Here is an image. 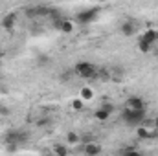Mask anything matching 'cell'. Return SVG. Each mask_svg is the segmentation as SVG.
Instances as JSON below:
<instances>
[{
	"label": "cell",
	"mask_w": 158,
	"mask_h": 156,
	"mask_svg": "<svg viewBox=\"0 0 158 156\" xmlns=\"http://www.w3.org/2000/svg\"><path fill=\"white\" fill-rule=\"evenodd\" d=\"M98 66L96 64H92V63H88V61H79L77 64L74 66V76H77L81 79H86V81H94V79H98Z\"/></svg>",
	"instance_id": "1"
},
{
	"label": "cell",
	"mask_w": 158,
	"mask_h": 156,
	"mask_svg": "<svg viewBox=\"0 0 158 156\" xmlns=\"http://www.w3.org/2000/svg\"><path fill=\"white\" fill-rule=\"evenodd\" d=\"M147 117L145 109H123L121 110V121L129 127H138Z\"/></svg>",
	"instance_id": "2"
},
{
	"label": "cell",
	"mask_w": 158,
	"mask_h": 156,
	"mask_svg": "<svg viewBox=\"0 0 158 156\" xmlns=\"http://www.w3.org/2000/svg\"><path fill=\"white\" fill-rule=\"evenodd\" d=\"M30 134L22 129H9L6 134H4V143H13V145H24L28 142Z\"/></svg>",
	"instance_id": "3"
},
{
	"label": "cell",
	"mask_w": 158,
	"mask_h": 156,
	"mask_svg": "<svg viewBox=\"0 0 158 156\" xmlns=\"http://www.w3.org/2000/svg\"><path fill=\"white\" fill-rule=\"evenodd\" d=\"M98 17H99V9L98 7L83 9V11H79L77 15H76V22H77L79 26H88L94 20H98Z\"/></svg>",
	"instance_id": "4"
},
{
	"label": "cell",
	"mask_w": 158,
	"mask_h": 156,
	"mask_svg": "<svg viewBox=\"0 0 158 156\" xmlns=\"http://www.w3.org/2000/svg\"><path fill=\"white\" fill-rule=\"evenodd\" d=\"M112 112H114V105L109 103V101H103V105L94 112V117H96L98 121H107L109 117L112 116Z\"/></svg>",
	"instance_id": "5"
},
{
	"label": "cell",
	"mask_w": 158,
	"mask_h": 156,
	"mask_svg": "<svg viewBox=\"0 0 158 156\" xmlns=\"http://www.w3.org/2000/svg\"><path fill=\"white\" fill-rule=\"evenodd\" d=\"M53 26L64 35H70L74 31V28H76V24L72 20H68V18H57V20H53Z\"/></svg>",
	"instance_id": "6"
},
{
	"label": "cell",
	"mask_w": 158,
	"mask_h": 156,
	"mask_svg": "<svg viewBox=\"0 0 158 156\" xmlns=\"http://www.w3.org/2000/svg\"><path fill=\"white\" fill-rule=\"evenodd\" d=\"M0 26H2L6 31L15 30V26H17V13H6V15L2 17V20H0Z\"/></svg>",
	"instance_id": "7"
},
{
	"label": "cell",
	"mask_w": 158,
	"mask_h": 156,
	"mask_svg": "<svg viewBox=\"0 0 158 156\" xmlns=\"http://www.w3.org/2000/svg\"><path fill=\"white\" fill-rule=\"evenodd\" d=\"M119 31H121V35H123V37H132V35H136V31H138V26H136V22L125 20V22H121V26H119Z\"/></svg>",
	"instance_id": "8"
},
{
	"label": "cell",
	"mask_w": 158,
	"mask_h": 156,
	"mask_svg": "<svg viewBox=\"0 0 158 156\" xmlns=\"http://www.w3.org/2000/svg\"><path fill=\"white\" fill-rule=\"evenodd\" d=\"M123 109H145V103L140 96H131V97L125 99Z\"/></svg>",
	"instance_id": "9"
},
{
	"label": "cell",
	"mask_w": 158,
	"mask_h": 156,
	"mask_svg": "<svg viewBox=\"0 0 158 156\" xmlns=\"http://www.w3.org/2000/svg\"><path fill=\"white\" fill-rule=\"evenodd\" d=\"M83 153L86 156H98L101 153V145L94 140V142H88V143H85L83 145Z\"/></svg>",
	"instance_id": "10"
},
{
	"label": "cell",
	"mask_w": 158,
	"mask_h": 156,
	"mask_svg": "<svg viewBox=\"0 0 158 156\" xmlns=\"http://www.w3.org/2000/svg\"><path fill=\"white\" fill-rule=\"evenodd\" d=\"M79 97L83 99V101H90V99H94V88L92 86H81L79 88Z\"/></svg>",
	"instance_id": "11"
},
{
	"label": "cell",
	"mask_w": 158,
	"mask_h": 156,
	"mask_svg": "<svg viewBox=\"0 0 158 156\" xmlns=\"http://www.w3.org/2000/svg\"><path fill=\"white\" fill-rule=\"evenodd\" d=\"M140 39H143V40H147V42H151V44H155V42H158V30H147Z\"/></svg>",
	"instance_id": "12"
},
{
	"label": "cell",
	"mask_w": 158,
	"mask_h": 156,
	"mask_svg": "<svg viewBox=\"0 0 158 156\" xmlns=\"http://www.w3.org/2000/svg\"><path fill=\"white\" fill-rule=\"evenodd\" d=\"M138 50L142 51V53H151L153 51V46L155 44H151V42H147V40H143V39H138Z\"/></svg>",
	"instance_id": "13"
},
{
	"label": "cell",
	"mask_w": 158,
	"mask_h": 156,
	"mask_svg": "<svg viewBox=\"0 0 158 156\" xmlns=\"http://www.w3.org/2000/svg\"><path fill=\"white\" fill-rule=\"evenodd\" d=\"M35 63H37V66L44 68L46 64H50V63H52V59H50L46 53H37V57H35Z\"/></svg>",
	"instance_id": "14"
},
{
	"label": "cell",
	"mask_w": 158,
	"mask_h": 156,
	"mask_svg": "<svg viewBox=\"0 0 158 156\" xmlns=\"http://www.w3.org/2000/svg\"><path fill=\"white\" fill-rule=\"evenodd\" d=\"M79 142H81V136H79L77 132L70 130V132L66 134V143H68V145H77Z\"/></svg>",
	"instance_id": "15"
},
{
	"label": "cell",
	"mask_w": 158,
	"mask_h": 156,
	"mask_svg": "<svg viewBox=\"0 0 158 156\" xmlns=\"http://www.w3.org/2000/svg\"><path fill=\"white\" fill-rule=\"evenodd\" d=\"M50 125H52L50 117H39V119H35V127H39V129H46Z\"/></svg>",
	"instance_id": "16"
},
{
	"label": "cell",
	"mask_w": 158,
	"mask_h": 156,
	"mask_svg": "<svg viewBox=\"0 0 158 156\" xmlns=\"http://www.w3.org/2000/svg\"><path fill=\"white\" fill-rule=\"evenodd\" d=\"M53 153L59 154V156H66L68 154V147H66V145H55V147H53Z\"/></svg>",
	"instance_id": "17"
},
{
	"label": "cell",
	"mask_w": 158,
	"mask_h": 156,
	"mask_svg": "<svg viewBox=\"0 0 158 156\" xmlns=\"http://www.w3.org/2000/svg\"><path fill=\"white\" fill-rule=\"evenodd\" d=\"M72 109H74V110H83V99H81V97H76V99L72 101Z\"/></svg>",
	"instance_id": "18"
},
{
	"label": "cell",
	"mask_w": 158,
	"mask_h": 156,
	"mask_svg": "<svg viewBox=\"0 0 158 156\" xmlns=\"http://www.w3.org/2000/svg\"><path fill=\"white\" fill-rule=\"evenodd\" d=\"M119 153H121V154H136V153H138V147H123Z\"/></svg>",
	"instance_id": "19"
},
{
	"label": "cell",
	"mask_w": 158,
	"mask_h": 156,
	"mask_svg": "<svg viewBox=\"0 0 158 156\" xmlns=\"http://www.w3.org/2000/svg\"><path fill=\"white\" fill-rule=\"evenodd\" d=\"M94 140H96V138H94L92 134H86V136H81V142H79V143H81V145H85V143H88V142H94Z\"/></svg>",
	"instance_id": "20"
},
{
	"label": "cell",
	"mask_w": 158,
	"mask_h": 156,
	"mask_svg": "<svg viewBox=\"0 0 158 156\" xmlns=\"http://www.w3.org/2000/svg\"><path fill=\"white\" fill-rule=\"evenodd\" d=\"M11 112H9V107L7 105H4V103H0V116H9Z\"/></svg>",
	"instance_id": "21"
},
{
	"label": "cell",
	"mask_w": 158,
	"mask_h": 156,
	"mask_svg": "<svg viewBox=\"0 0 158 156\" xmlns=\"http://www.w3.org/2000/svg\"><path fill=\"white\" fill-rule=\"evenodd\" d=\"M4 57H6V50H2V48H0V59H4Z\"/></svg>",
	"instance_id": "22"
},
{
	"label": "cell",
	"mask_w": 158,
	"mask_h": 156,
	"mask_svg": "<svg viewBox=\"0 0 158 156\" xmlns=\"http://www.w3.org/2000/svg\"><path fill=\"white\" fill-rule=\"evenodd\" d=\"M98 2H101V4H105V2H109V0H98Z\"/></svg>",
	"instance_id": "23"
},
{
	"label": "cell",
	"mask_w": 158,
	"mask_h": 156,
	"mask_svg": "<svg viewBox=\"0 0 158 156\" xmlns=\"http://www.w3.org/2000/svg\"><path fill=\"white\" fill-rule=\"evenodd\" d=\"M155 55H156V57H158V48H156V50H155Z\"/></svg>",
	"instance_id": "24"
},
{
	"label": "cell",
	"mask_w": 158,
	"mask_h": 156,
	"mask_svg": "<svg viewBox=\"0 0 158 156\" xmlns=\"http://www.w3.org/2000/svg\"><path fill=\"white\" fill-rule=\"evenodd\" d=\"M0 83H2V76H0Z\"/></svg>",
	"instance_id": "25"
}]
</instances>
